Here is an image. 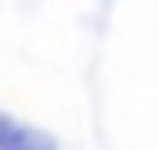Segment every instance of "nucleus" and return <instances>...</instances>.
I'll use <instances>...</instances> for the list:
<instances>
[{
  "mask_svg": "<svg viewBox=\"0 0 158 150\" xmlns=\"http://www.w3.org/2000/svg\"><path fill=\"white\" fill-rule=\"evenodd\" d=\"M0 150H54V142H50L42 129H33V125H25V121L0 113Z\"/></svg>",
  "mask_w": 158,
  "mask_h": 150,
  "instance_id": "obj_1",
  "label": "nucleus"
}]
</instances>
